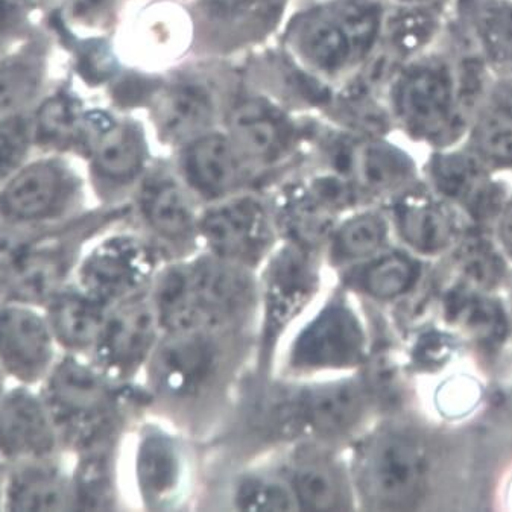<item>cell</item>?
Wrapping results in <instances>:
<instances>
[{
  "label": "cell",
  "mask_w": 512,
  "mask_h": 512,
  "mask_svg": "<svg viewBox=\"0 0 512 512\" xmlns=\"http://www.w3.org/2000/svg\"><path fill=\"white\" fill-rule=\"evenodd\" d=\"M491 78L484 61L446 25L437 45L389 83L392 117L409 139L430 151L458 145Z\"/></svg>",
  "instance_id": "cell-1"
},
{
  "label": "cell",
  "mask_w": 512,
  "mask_h": 512,
  "mask_svg": "<svg viewBox=\"0 0 512 512\" xmlns=\"http://www.w3.org/2000/svg\"><path fill=\"white\" fill-rule=\"evenodd\" d=\"M46 409L57 430L61 449H89L104 443L111 391L104 373L86 364L78 354L57 359L42 382Z\"/></svg>",
  "instance_id": "cell-2"
},
{
  "label": "cell",
  "mask_w": 512,
  "mask_h": 512,
  "mask_svg": "<svg viewBox=\"0 0 512 512\" xmlns=\"http://www.w3.org/2000/svg\"><path fill=\"white\" fill-rule=\"evenodd\" d=\"M248 294L247 279L238 269L219 260H200L165 275L157 294V312L174 332L195 329L203 321L238 310Z\"/></svg>",
  "instance_id": "cell-3"
},
{
  "label": "cell",
  "mask_w": 512,
  "mask_h": 512,
  "mask_svg": "<svg viewBox=\"0 0 512 512\" xmlns=\"http://www.w3.org/2000/svg\"><path fill=\"white\" fill-rule=\"evenodd\" d=\"M87 225L48 228L22 251L7 271L0 274V303L45 307L69 283L81 260Z\"/></svg>",
  "instance_id": "cell-4"
},
{
  "label": "cell",
  "mask_w": 512,
  "mask_h": 512,
  "mask_svg": "<svg viewBox=\"0 0 512 512\" xmlns=\"http://www.w3.org/2000/svg\"><path fill=\"white\" fill-rule=\"evenodd\" d=\"M426 186L473 224H493L511 187L462 143L433 149L424 165Z\"/></svg>",
  "instance_id": "cell-5"
},
{
  "label": "cell",
  "mask_w": 512,
  "mask_h": 512,
  "mask_svg": "<svg viewBox=\"0 0 512 512\" xmlns=\"http://www.w3.org/2000/svg\"><path fill=\"white\" fill-rule=\"evenodd\" d=\"M75 201V180L63 166L34 163L0 189V221L22 230L58 227L72 212Z\"/></svg>",
  "instance_id": "cell-6"
},
{
  "label": "cell",
  "mask_w": 512,
  "mask_h": 512,
  "mask_svg": "<svg viewBox=\"0 0 512 512\" xmlns=\"http://www.w3.org/2000/svg\"><path fill=\"white\" fill-rule=\"evenodd\" d=\"M426 476L423 450L400 433L380 435L362 453V488L380 508H411L420 499Z\"/></svg>",
  "instance_id": "cell-7"
},
{
  "label": "cell",
  "mask_w": 512,
  "mask_h": 512,
  "mask_svg": "<svg viewBox=\"0 0 512 512\" xmlns=\"http://www.w3.org/2000/svg\"><path fill=\"white\" fill-rule=\"evenodd\" d=\"M57 362V342L42 307L0 303V368L22 385L42 383Z\"/></svg>",
  "instance_id": "cell-8"
},
{
  "label": "cell",
  "mask_w": 512,
  "mask_h": 512,
  "mask_svg": "<svg viewBox=\"0 0 512 512\" xmlns=\"http://www.w3.org/2000/svg\"><path fill=\"white\" fill-rule=\"evenodd\" d=\"M63 452L57 430L40 394L26 385L5 391L0 399V475L35 459Z\"/></svg>",
  "instance_id": "cell-9"
},
{
  "label": "cell",
  "mask_w": 512,
  "mask_h": 512,
  "mask_svg": "<svg viewBox=\"0 0 512 512\" xmlns=\"http://www.w3.org/2000/svg\"><path fill=\"white\" fill-rule=\"evenodd\" d=\"M149 251L133 238L117 236L93 248L76 266V285L101 303H121L148 279Z\"/></svg>",
  "instance_id": "cell-10"
},
{
  "label": "cell",
  "mask_w": 512,
  "mask_h": 512,
  "mask_svg": "<svg viewBox=\"0 0 512 512\" xmlns=\"http://www.w3.org/2000/svg\"><path fill=\"white\" fill-rule=\"evenodd\" d=\"M447 25L494 76L512 78V0H450Z\"/></svg>",
  "instance_id": "cell-11"
},
{
  "label": "cell",
  "mask_w": 512,
  "mask_h": 512,
  "mask_svg": "<svg viewBox=\"0 0 512 512\" xmlns=\"http://www.w3.org/2000/svg\"><path fill=\"white\" fill-rule=\"evenodd\" d=\"M157 327L154 306L127 298L108 310L101 336L93 348L96 367L113 377L125 376L145 359Z\"/></svg>",
  "instance_id": "cell-12"
},
{
  "label": "cell",
  "mask_w": 512,
  "mask_h": 512,
  "mask_svg": "<svg viewBox=\"0 0 512 512\" xmlns=\"http://www.w3.org/2000/svg\"><path fill=\"white\" fill-rule=\"evenodd\" d=\"M394 218L403 241L424 256H437L461 238L464 216L426 184H415L400 195Z\"/></svg>",
  "instance_id": "cell-13"
},
{
  "label": "cell",
  "mask_w": 512,
  "mask_h": 512,
  "mask_svg": "<svg viewBox=\"0 0 512 512\" xmlns=\"http://www.w3.org/2000/svg\"><path fill=\"white\" fill-rule=\"evenodd\" d=\"M364 345V330L356 315L332 304L298 336L292 362L298 368L351 367L361 361Z\"/></svg>",
  "instance_id": "cell-14"
},
{
  "label": "cell",
  "mask_w": 512,
  "mask_h": 512,
  "mask_svg": "<svg viewBox=\"0 0 512 512\" xmlns=\"http://www.w3.org/2000/svg\"><path fill=\"white\" fill-rule=\"evenodd\" d=\"M461 143L494 174H512V78L493 75Z\"/></svg>",
  "instance_id": "cell-15"
},
{
  "label": "cell",
  "mask_w": 512,
  "mask_h": 512,
  "mask_svg": "<svg viewBox=\"0 0 512 512\" xmlns=\"http://www.w3.org/2000/svg\"><path fill=\"white\" fill-rule=\"evenodd\" d=\"M72 476L54 458L35 459L5 475L4 511H75Z\"/></svg>",
  "instance_id": "cell-16"
},
{
  "label": "cell",
  "mask_w": 512,
  "mask_h": 512,
  "mask_svg": "<svg viewBox=\"0 0 512 512\" xmlns=\"http://www.w3.org/2000/svg\"><path fill=\"white\" fill-rule=\"evenodd\" d=\"M203 230L213 250L230 259H256L268 244L265 210L253 198L227 201L210 210Z\"/></svg>",
  "instance_id": "cell-17"
},
{
  "label": "cell",
  "mask_w": 512,
  "mask_h": 512,
  "mask_svg": "<svg viewBox=\"0 0 512 512\" xmlns=\"http://www.w3.org/2000/svg\"><path fill=\"white\" fill-rule=\"evenodd\" d=\"M110 306L87 294L76 283H67L43 307L55 342L69 354L95 348Z\"/></svg>",
  "instance_id": "cell-18"
},
{
  "label": "cell",
  "mask_w": 512,
  "mask_h": 512,
  "mask_svg": "<svg viewBox=\"0 0 512 512\" xmlns=\"http://www.w3.org/2000/svg\"><path fill=\"white\" fill-rule=\"evenodd\" d=\"M345 154L344 169L368 192H406L418 181V166L412 155L382 139L364 140Z\"/></svg>",
  "instance_id": "cell-19"
},
{
  "label": "cell",
  "mask_w": 512,
  "mask_h": 512,
  "mask_svg": "<svg viewBox=\"0 0 512 512\" xmlns=\"http://www.w3.org/2000/svg\"><path fill=\"white\" fill-rule=\"evenodd\" d=\"M295 43L307 63L329 75L365 58L339 10L317 11L304 17L295 29Z\"/></svg>",
  "instance_id": "cell-20"
},
{
  "label": "cell",
  "mask_w": 512,
  "mask_h": 512,
  "mask_svg": "<svg viewBox=\"0 0 512 512\" xmlns=\"http://www.w3.org/2000/svg\"><path fill=\"white\" fill-rule=\"evenodd\" d=\"M212 364V347L201 333L175 330L155 358V379L168 391L187 394L206 380Z\"/></svg>",
  "instance_id": "cell-21"
},
{
  "label": "cell",
  "mask_w": 512,
  "mask_h": 512,
  "mask_svg": "<svg viewBox=\"0 0 512 512\" xmlns=\"http://www.w3.org/2000/svg\"><path fill=\"white\" fill-rule=\"evenodd\" d=\"M317 283L312 262L300 248H286L269 269L268 318L271 329L285 326L307 301Z\"/></svg>",
  "instance_id": "cell-22"
},
{
  "label": "cell",
  "mask_w": 512,
  "mask_h": 512,
  "mask_svg": "<svg viewBox=\"0 0 512 512\" xmlns=\"http://www.w3.org/2000/svg\"><path fill=\"white\" fill-rule=\"evenodd\" d=\"M234 148L251 159H275L288 142V127L274 108L260 101L239 104L230 114Z\"/></svg>",
  "instance_id": "cell-23"
},
{
  "label": "cell",
  "mask_w": 512,
  "mask_h": 512,
  "mask_svg": "<svg viewBox=\"0 0 512 512\" xmlns=\"http://www.w3.org/2000/svg\"><path fill=\"white\" fill-rule=\"evenodd\" d=\"M364 409L362 392L354 383H330L306 392L298 412L306 426L320 435H342L358 423Z\"/></svg>",
  "instance_id": "cell-24"
},
{
  "label": "cell",
  "mask_w": 512,
  "mask_h": 512,
  "mask_svg": "<svg viewBox=\"0 0 512 512\" xmlns=\"http://www.w3.org/2000/svg\"><path fill=\"white\" fill-rule=\"evenodd\" d=\"M137 479L151 505L171 502L183 481V458L177 444L160 433L143 438L137 453Z\"/></svg>",
  "instance_id": "cell-25"
},
{
  "label": "cell",
  "mask_w": 512,
  "mask_h": 512,
  "mask_svg": "<svg viewBox=\"0 0 512 512\" xmlns=\"http://www.w3.org/2000/svg\"><path fill=\"white\" fill-rule=\"evenodd\" d=\"M186 174L190 183L206 195H224L239 181L238 154L233 143L221 134H207L187 149Z\"/></svg>",
  "instance_id": "cell-26"
},
{
  "label": "cell",
  "mask_w": 512,
  "mask_h": 512,
  "mask_svg": "<svg viewBox=\"0 0 512 512\" xmlns=\"http://www.w3.org/2000/svg\"><path fill=\"white\" fill-rule=\"evenodd\" d=\"M95 142H93V162L102 177L108 180L125 181L140 171L145 157V149L139 134L127 125L98 121Z\"/></svg>",
  "instance_id": "cell-27"
},
{
  "label": "cell",
  "mask_w": 512,
  "mask_h": 512,
  "mask_svg": "<svg viewBox=\"0 0 512 512\" xmlns=\"http://www.w3.org/2000/svg\"><path fill=\"white\" fill-rule=\"evenodd\" d=\"M213 107L209 93L198 86L174 87L160 99L159 125L169 139L181 140L195 136L209 125Z\"/></svg>",
  "instance_id": "cell-28"
},
{
  "label": "cell",
  "mask_w": 512,
  "mask_h": 512,
  "mask_svg": "<svg viewBox=\"0 0 512 512\" xmlns=\"http://www.w3.org/2000/svg\"><path fill=\"white\" fill-rule=\"evenodd\" d=\"M149 224L169 239L186 238L195 224L192 204L174 181L152 184L143 196Z\"/></svg>",
  "instance_id": "cell-29"
},
{
  "label": "cell",
  "mask_w": 512,
  "mask_h": 512,
  "mask_svg": "<svg viewBox=\"0 0 512 512\" xmlns=\"http://www.w3.org/2000/svg\"><path fill=\"white\" fill-rule=\"evenodd\" d=\"M418 275L420 268L414 259L406 254L392 253L374 260L361 275V283L373 297L392 300L411 291Z\"/></svg>",
  "instance_id": "cell-30"
},
{
  "label": "cell",
  "mask_w": 512,
  "mask_h": 512,
  "mask_svg": "<svg viewBox=\"0 0 512 512\" xmlns=\"http://www.w3.org/2000/svg\"><path fill=\"white\" fill-rule=\"evenodd\" d=\"M294 494L307 511H335L342 508V485L336 471L324 462H307L295 473Z\"/></svg>",
  "instance_id": "cell-31"
},
{
  "label": "cell",
  "mask_w": 512,
  "mask_h": 512,
  "mask_svg": "<svg viewBox=\"0 0 512 512\" xmlns=\"http://www.w3.org/2000/svg\"><path fill=\"white\" fill-rule=\"evenodd\" d=\"M388 225L377 213H364L351 219L336 236V254L341 259L371 256L385 244Z\"/></svg>",
  "instance_id": "cell-32"
},
{
  "label": "cell",
  "mask_w": 512,
  "mask_h": 512,
  "mask_svg": "<svg viewBox=\"0 0 512 512\" xmlns=\"http://www.w3.org/2000/svg\"><path fill=\"white\" fill-rule=\"evenodd\" d=\"M459 248L458 263L465 277L481 288H496L505 275L502 254L481 236H470Z\"/></svg>",
  "instance_id": "cell-33"
},
{
  "label": "cell",
  "mask_w": 512,
  "mask_h": 512,
  "mask_svg": "<svg viewBox=\"0 0 512 512\" xmlns=\"http://www.w3.org/2000/svg\"><path fill=\"white\" fill-rule=\"evenodd\" d=\"M295 496L277 481L250 479L238 491V505L247 511H291Z\"/></svg>",
  "instance_id": "cell-34"
},
{
  "label": "cell",
  "mask_w": 512,
  "mask_h": 512,
  "mask_svg": "<svg viewBox=\"0 0 512 512\" xmlns=\"http://www.w3.org/2000/svg\"><path fill=\"white\" fill-rule=\"evenodd\" d=\"M28 149V127L22 117L0 121V183L13 177Z\"/></svg>",
  "instance_id": "cell-35"
},
{
  "label": "cell",
  "mask_w": 512,
  "mask_h": 512,
  "mask_svg": "<svg viewBox=\"0 0 512 512\" xmlns=\"http://www.w3.org/2000/svg\"><path fill=\"white\" fill-rule=\"evenodd\" d=\"M37 84V75L31 66L14 64L0 70V114L11 113L28 101Z\"/></svg>",
  "instance_id": "cell-36"
},
{
  "label": "cell",
  "mask_w": 512,
  "mask_h": 512,
  "mask_svg": "<svg viewBox=\"0 0 512 512\" xmlns=\"http://www.w3.org/2000/svg\"><path fill=\"white\" fill-rule=\"evenodd\" d=\"M42 231L45 230H22L0 221V274L13 265L14 260Z\"/></svg>",
  "instance_id": "cell-37"
},
{
  "label": "cell",
  "mask_w": 512,
  "mask_h": 512,
  "mask_svg": "<svg viewBox=\"0 0 512 512\" xmlns=\"http://www.w3.org/2000/svg\"><path fill=\"white\" fill-rule=\"evenodd\" d=\"M493 225L500 251L506 259L512 262V187L509 189Z\"/></svg>",
  "instance_id": "cell-38"
},
{
  "label": "cell",
  "mask_w": 512,
  "mask_h": 512,
  "mask_svg": "<svg viewBox=\"0 0 512 512\" xmlns=\"http://www.w3.org/2000/svg\"><path fill=\"white\" fill-rule=\"evenodd\" d=\"M70 121H72V110L66 102H52L43 111L42 127L55 136L69 130Z\"/></svg>",
  "instance_id": "cell-39"
},
{
  "label": "cell",
  "mask_w": 512,
  "mask_h": 512,
  "mask_svg": "<svg viewBox=\"0 0 512 512\" xmlns=\"http://www.w3.org/2000/svg\"><path fill=\"white\" fill-rule=\"evenodd\" d=\"M111 0H73V17L86 23H95L110 10Z\"/></svg>",
  "instance_id": "cell-40"
},
{
  "label": "cell",
  "mask_w": 512,
  "mask_h": 512,
  "mask_svg": "<svg viewBox=\"0 0 512 512\" xmlns=\"http://www.w3.org/2000/svg\"><path fill=\"white\" fill-rule=\"evenodd\" d=\"M22 0H0V19L5 16H10L17 7H19Z\"/></svg>",
  "instance_id": "cell-41"
},
{
  "label": "cell",
  "mask_w": 512,
  "mask_h": 512,
  "mask_svg": "<svg viewBox=\"0 0 512 512\" xmlns=\"http://www.w3.org/2000/svg\"><path fill=\"white\" fill-rule=\"evenodd\" d=\"M400 5H449L450 0H396Z\"/></svg>",
  "instance_id": "cell-42"
},
{
  "label": "cell",
  "mask_w": 512,
  "mask_h": 512,
  "mask_svg": "<svg viewBox=\"0 0 512 512\" xmlns=\"http://www.w3.org/2000/svg\"><path fill=\"white\" fill-rule=\"evenodd\" d=\"M215 2L224 5V7H239V5L248 4L250 0H215Z\"/></svg>",
  "instance_id": "cell-43"
},
{
  "label": "cell",
  "mask_w": 512,
  "mask_h": 512,
  "mask_svg": "<svg viewBox=\"0 0 512 512\" xmlns=\"http://www.w3.org/2000/svg\"><path fill=\"white\" fill-rule=\"evenodd\" d=\"M5 505V476L0 475V511H4Z\"/></svg>",
  "instance_id": "cell-44"
},
{
  "label": "cell",
  "mask_w": 512,
  "mask_h": 512,
  "mask_svg": "<svg viewBox=\"0 0 512 512\" xmlns=\"http://www.w3.org/2000/svg\"><path fill=\"white\" fill-rule=\"evenodd\" d=\"M7 374L4 373V370L0 368V399H2V396H4L5 391H7V388H5V385H7Z\"/></svg>",
  "instance_id": "cell-45"
}]
</instances>
